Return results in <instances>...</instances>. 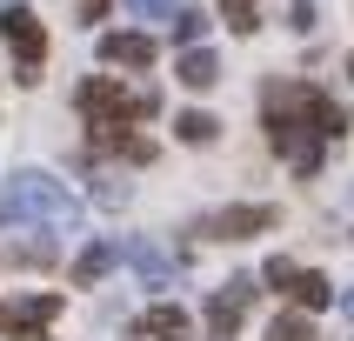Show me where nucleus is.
I'll list each match as a JSON object with an SVG mask.
<instances>
[{
    "label": "nucleus",
    "instance_id": "obj_14",
    "mask_svg": "<svg viewBox=\"0 0 354 341\" xmlns=\"http://www.w3.org/2000/svg\"><path fill=\"white\" fill-rule=\"evenodd\" d=\"M174 134H180V140H194V147H207V140L221 134V120H214V114H201V107H187V114L174 120Z\"/></svg>",
    "mask_w": 354,
    "mask_h": 341
},
{
    "label": "nucleus",
    "instance_id": "obj_17",
    "mask_svg": "<svg viewBox=\"0 0 354 341\" xmlns=\"http://www.w3.org/2000/svg\"><path fill=\"white\" fill-rule=\"evenodd\" d=\"M227 27H234V34H254L261 27V0H227Z\"/></svg>",
    "mask_w": 354,
    "mask_h": 341
},
{
    "label": "nucleus",
    "instance_id": "obj_15",
    "mask_svg": "<svg viewBox=\"0 0 354 341\" xmlns=\"http://www.w3.org/2000/svg\"><path fill=\"white\" fill-rule=\"evenodd\" d=\"M268 341H315V328H308V315H274L268 321Z\"/></svg>",
    "mask_w": 354,
    "mask_h": 341
},
{
    "label": "nucleus",
    "instance_id": "obj_9",
    "mask_svg": "<svg viewBox=\"0 0 354 341\" xmlns=\"http://www.w3.org/2000/svg\"><path fill=\"white\" fill-rule=\"evenodd\" d=\"M120 255H127V268H134V275L147 281V288H167V281H174V255H160V248H154L147 234H140V241H127Z\"/></svg>",
    "mask_w": 354,
    "mask_h": 341
},
{
    "label": "nucleus",
    "instance_id": "obj_13",
    "mask_svg": "<svg viewBox=\"0 0 354 341\" xmlns=\"http://www.w3.org/2000/svg\"><path fill=\"white\" fill-rule=\"evenodd\" d=\"M140 335H154V341H187V315H180V308H147V315H140Z\"/></svg>",
    "mask_w": 354,
    "mask_h": 341
},
{
    "label": "nucleus",
    "instance_id": "obj_6",
    "mask_svg": "<svg viewBox=\"0 0 354 341\" xmlns=\"http://www.w3.org/2000/svg\"><path fill=\"white\" fill-rule=\"evenodd\" d=\"M254 295H261L254 275H234L214 301H207V328H214V341H234V328H241V315L254 308Z\"/></svg>",
    "mask_w": 354,
    "mask_h": 341
},
{
    "label": "nucleus",
    "instance_id": "obj_18",
    "mask_svg": "<svg viewBox=\"0 0 354 341\" xmlns=\"http://www.w3.org/2000/svg\"><path fill=\"white\" fill-rule=\"evenodd\" d=\"M140 20H174V0H134Z\"/></svg>",
    "mask_w": 354,
    "mask_h": 341
},
{
    "label": "nucleus",
    "instance_id": "obj_12",
    "mask_svg": "<svg viewBox=\"0 0 354 341\" xmlns=\"http://www.w3.org/2000/svg\"><path fill=\"white\" fill-rule=\"evenodd\" d=\"M174 74H180V87H214V80H221V60H214V47H187Z\"/></svg>",
    "mask_w": 354,
    "mask_h": 341
},
{
    "label": "nucleus",
    "instance_id": "obj_16",
    "mask_svg": "<svg viewBox=\"0 0 354 341\" xmlns=\"http://www.w3.org/2000/svg\"><path fill=\"white\" fill-rule=\"evenodd\" d=\"M201 34H207V14H201V7H174V40H187V47H194Z\"/></svg>",
    "mask_w": 354,
    "mask_h": 341
},
{
    "label": "nucleus",
    "instance_id": "obj_1",
    "mask_svg": "<svg viewBox=\"0 0 354 341\" xmlns=\"http://www.w3.org/2000/svg\"><path fill=\"white\" fill-rule=\"evenodd\" d=\"M261 114H268V147L288 154L301 181L321 167V140L348 134V114H341L328 94H315L308 80H274L268 94H261Z\"/></svg>",
    "mask_w": 354,
    "mask_h": 341
},
{
    "label": "nucleus",
    "instance_id": "obj_4",
    "mask_svg": "<svg viewBox=\"0 0 354 341\" xmlns=\"http://www.w3.org/2000/svg\"><path fill=\"white\" fill-rule=\"evenodd\" d=\"M0 34H7V47H14V80H40V60H47V34H40V14L34 7H7L0 14Z\"/></svg>",
    "mask_w": 354,
    "mask_h": 341
},
{
    "label": "nucleus",
    "instance_id": "obj_10",
    "mask_svg": "<svg viewBox=\"0 0 354 341\" xmlns=\"http://www.w3.org/2000/svg\"><path fill=\"white\" fill-rule=\"evenodd\" d=\"M100 60L107 67H154V34H107Z\"/></svg>",
    "mask_w": 354,
    "mask_h": 341
},
{
    "label": "nucleus",
    "instance_id": "obj_11",
    "mask_svg": "<svg viewBox=\"0 0 354 341\" xmlns=\"http://www.w3.org/2000/svg\"><path fill=\"white\" fill-rule=\"evenodd\" d=\"M114 261H120V248H114V241H87V248H80V261H74V281H80V288H94V281L107 275Z\"/></svg>",
    "mask_w": 354,
    "mask_h": 341
},
{
    "label": "nucleus",
    "instance_id": "obj_8",
    "mask_svg": "<svg viewBox=\"0 0 354 341\" xmlns=\"http://www.w3.org/2000/svg\"><path fill=\"white\" fill-rule=\"evenodd\" d=\"M261 228H274V208H261V201H241V208L207 214V234L214 241H248V234H261Z\"/></svg>",
    "mask_w": 354,
    "mask_h": 341
},
{
    "label": "nucleus",
    "instance_id": "obj_7",
    "mask_svg": "<svg viewBox=\"0 0 354 341\" xmlns=\"http://www.w3.org/2000/svg\"><path fill=\"white\" fill-rule=\"evenodd\" d=\"M54 315H60V295H20V301L0 308V328L20 335V341H40V328H47Z\"/></svg>",
    "mask_w": 354,
    "mask_h": 341
},
{
    "label": "nucleus",
    "instance_id": "obj_19",
    "mask_svg": "<svg viewBox=\"0 0 354 341\" xmlns=\"http://www.w3.org/2000/svg\"><path fill=\"white\" fill-rule=\"evenodd\" d=\"M295 27H301V34L315 27V0H295Z\"/></svg>",
    "mask_w": 354,
    "mask_h": 341
},
{
    "label": "nucleus",
    "instance_id": "obj_5",
    "mask_svg": "<svg viewBox=\"0 0 354 341\" xmlns=\"http://www.w3.org/2000/svg\"><path fill=\"white\" fill-rule=\"evenodd\" d=\"M261 281H268L274 295L301 301L308 315H315V308H328V301H335V288H328V275H315V268H295V261H288V255H274V261H268V268H261Z\"/></svg>",
    "mask_w": 354,
    "mask_h": 341
},
{
    "label": "nucleus",
    "instance_id": "obj_2",
    "mask_svg": "<svg viewBox=\"0 0 354 341\" xmlns=\"http://www.w3.org/2000/svg\"><path fill=\"white\" fill-rule=\"evenodd\" d=\"M54 228V234H74L80 228V201L60 187L54 174L40 167H20V174L0 181V228Z\"/></svg>",
    "mask_w": 354,
    "mask_h": 341
},
{
    "label": "nucleus",
    "instance_id": "obj_20",
    "mask_svg": "<svg viewBox=\"0 0 354 341\" xmlns=\"http://www.w3.org/2000/svg\"><path fill=\"white\" fill-rule=\"evenodd\" d=\"M341 315H348V321H354V288H348V295H341Z\"/></svg>",
    "mask_w": 354,
    "mask_h": 341
},
{
    "label": "nucleus",
    "instance_id": "obj_3",
    "mask_svg": "<svg viewBox=\"0 0 354 341\" xmlns=\"http://www.w3.org/2000/svg\"><path fill=\"white\" fill-rule=\"evenodd\" d=\"M74 107L94 127H127V120H147L160 107V94L147 87V94H127L120 80H107V74H94V80H80V94H74Z\"/></svg>",
    "mask_w": 354,
    "mask_h": 341
}]
</instances>
